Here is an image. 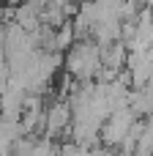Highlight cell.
Masks as SVG:
<instances>
[{"label": "cell", "mask_w": 153, "mask_h": 156, "mask_svg": "<svg viewBox=\"0 0 153 156\" xmlns=\"http://www.w3.org/2000/svg\"><path fill=\"white\" fill-rule=\"evenodd\" d=\"M137 123V118H134V112L126 107V110H115L110 118H107V123L101 126V145H107V148H120L123 145V140L129 137V132H131V126Z\"/></svg>", "instance_id": "2"}, {"label": "cell", "mask_w": 153, "mask_h": 156, "mask_svg": "<svg viewBox=\"0 0 153 156\" xmlns=\"http://www.w3.org/2000/svg\"><path fill=\"white\" fill-rule=\"evenodd\" d=\"M63 66L71 80L77 82H93L96 74L101 71V47L93 38L74 41V47L63 55Z\"/></svg>", "instance_id": "1"}, {"label": "cell", "mask_w": 153, "mask_h": 156, "mask_svg": "<svg viewBox=\"0 0 153 156\" xmlns=\"http://www.w3.org/2000/svg\"><path fill=\"white\" fill-rule=\"evenodd\" d=\"M60 156H88V148H82V145H77V143H63L60 145Z\"/></svg>", "instance_id": "6"}, {"label": "cell", "mask_w": 153, "mask_h": 156, "mask_svg": "<svg viewBox=\"0 0 153 156\" xmlns=\"http://www.w3.org/2000/svg\"><path fill=\"white\" fill-rule=\"evenodd\" d=\"M142 90H145V93H148V96L153 99V77L148 80V82H145V85H142Z\"/></svg>", "instance_id": "8"}, {"label": "cell", "mask_w": 153, "mask_h": 156, "mask_svg": "<svg viewBox=\"0 0 153 156\" xmlns=\"http://www.w3.org/2000/svg\"><path fill=\"white\" fill-rule=\"evenodd\" d=\"M71 123H74V115H71V107L66 99H55L47 112H44V137H60L66 132H71Z\"/></svg>", "instance_id": "3"}, {"label": "cell", "mask_w": 153, "mask_h": 156, "mask_svg": "<svg viewBox=\"0 0 153 156\" xmlns=\"http://www.w3.org/2000/svg\"><path fill=\"white\" fill-rule=\"evenodd\" d=\"M126 71L131 77V90H140L153 77V49L151 52H129L126 58Z\"/></svg>", "instance_id": "4"}, {"label": "cell", "mask_w": 153, "mask_h": 156, "mask_svg": "<svg viewBox=\"0 0 153 156\" xmlns=\"http://www.w3.org/2000/svg\"><path fill=\"white\" fill-rule=\"evenodd\" d=\"M88 156H118L112 148H107V145H96V148H90Z\"/></svg>", "instance_id": "7"}, {"label": "cell", "mask_w": 153, "mask_h": 156, "mask_svg": "<svg viewBox=\"0 0 153 156\" xmlns=\"http://www.w3.org/2000/svg\"><path fill=\"white\" fill-rule=\"evenodd\" d=\"M126 58H129V47L123 41H115V44L101 47V69L120 71V69H126Z\"/></svg>", "instance_id": "5"}]
</instances>
